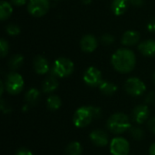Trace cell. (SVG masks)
Wrapping results in <instances>:
<instances>
[{
    "instance_id": "44dd1931",
    "label": "cell",
    "mask_w": 155,
    "mask_h": 155,
    "mask_svg": "<svg viewBox=\"0 0 155 155\" xmlns=\"http://www.w3.org/2000/svg\"><path fill=\"white\" fill-rule=\"evenodd\" d=\"M82 151V145L78 142H73L67 145L65 149V155H81Z\"/></svg>"
},
{
    "instance_id": "603a6c76",
    "label": "cell",
    "mask_w": 155,
    "mask_h": 155,
    "mask_svg": "<svg viewBox=\"0 0 155 155\" xmlns=\"http://www.w3.org/2000/svg\"><path fill=\"white\" fill-rule=\"evenodd\" d=\"M23 64V56L20 54H15L13 55L9 61H8V66L12 70H17L21 67Z\"/></svg>"
},
{
    "instance_id": "2e32d148",
    "label": "cell",
    "mask_w": 155,
    "mask_h": 155,
    "mask_svg": "<svg viewBox=\"0 0 155 155\" xmlns=\"http://www.w3.org/2000/svg\"><path fill=\"white\" fill-rule=\"evenodd\" d=\"M139 51L146 56L155 55V40H146L138 46Z\"/></svg>"
},
{
    "instance_id": "8d00e7d4",
    "label": "cell",
    "mask_w": 155,
    "mask_h": 155,
    "mask_svg": "<svg viewBox=\"0 0 155 155\" xmlns=\"http://www.w3.org/2000/svg\"><path fill=\"white\" fill-rule=\"evenodd\" d=\"M153 82H154V84H155V72H154V74H153Z\"/></svg>"
},
{
    "instance_id": "30bf717a",
    "label": "cell",
    "mask_w": 155,
    "mask_h": 155,
    "mask_svg": "<svg viewBox=\"0 0 155 155\" xmlns=\"http://www.w3.org/2000/svg\"><path fill=\"white\" fill-rule=\"evenodd\" d=\"M150 115V110L147 105H138L136 106L132 113V117L135 123L142 124L145 123Z\"/></svg>"
},
{
    "instance_id": "d590c367",
    "label": "cell",
    "mask_w": 155,
    "mask_h": 155,
    "mask_svg": "<svg viewBox=\"0 0 155 155\" xmlns=\"http://www.w3.org/2000/svg\"><path fill=\"white\" fill-rule=\"evenodd\" d=\"M3 92H4V84L1 82V94H3Z\"/></svg>"
},
{
    "instance_id": "4316f807",
    "label": "cell",
    "mask_w": 155,
    "mask_h": 155,
    "mask_svg": "<svg viewBox=\"0 0 155 155\" xmlns=\"http://www.w3.org/2000/svg\"><path fill=\"white\" fill-rule=\"evenodd\" d=\"M114 37L112 35L105 34V35L101 36V42L104 45H112L114 43Z\"/></svg>"
},
{
    "instance_id": "d4e9b609",
    "label": "cell",
    "mask_w": 155,
    "mask_h": 155,
    "mask_svg": "<svg viewBox=\"0 0 155 155\" xmlns=\"http://www.w3.org/2000/svg\"><path fill=\"white\" fill-rule=\"evenodd\" d=\"M6 32L10 35H18L20 33V27L17 25H15V24L8 25L6 26Z\"/></svg>"
},
{
    "instance_id": "e0dca14e",
    "label": "cell",
    "mask_w": 155,
    "mask_h": 155,
    "mask_svg": "<svg viewBox=\"0 0 155 155\" xmlns=\"http://www.w3.org/2000/svg\"><path fill=\"white\" fill-rule=\"evenodd\" d=\"M129 5H130L129 0H114L112 4L113 12L116 15H121L127 10Z\"/></svg>"
},
{
    "instance_id": "ba28073f",
    "label": "cell",
    "mask_w": 155,
    "mask_h": 155,
    "mask_svg": "<svg viewBox=\"0 0 155 155\" xmlns=\"http://www.w3.org/2000/svg\"><path fill=\"white\" fill-rule=\"evenodd\" d=\"M49 0H30L28 4L29 13L36 17L45 15L49 10Z\"/></svg>"
},
{
    "instance_id": "9a60e30c",
    "label": "cell",
    "mask_w": 155,
    "mask_h": 155,
    "mask_svg": "<svg viewBox=\"0 0 155 155\" xmlns=\"http://www.w3.org/2000/svg\"><path fill=\"white\" fill-rule=\"evenodd\" d=\"M140 40V35L139 33L135 32V31H126L122 37V43L124 45L127 46H131V45H136Z\"/></svg>"
},
{
    "instance_id": "7a4b0ae2",
    "label": "cell",
    "mask_w": 155,
    "mask_h": 155,
    "mask_svg": "<svg viewBox=\"0 0 155 155\" xmlns=\"http://www.w3.org/2000/svg\"><path fill=\"white\" fill-rule=\"evenodd\" d=\"M102 115L99 108L94 106H82L77 109L74 114L73 122L78 128H84L89 125L93 119H98Z\"/></svg>"
},
{
    "instance_id": "7c38bea8",
    "label": "cell",
    "mask_w": 155,
    "mask_h": 155,
    "mask_svg": "<svg viewBox=\"0 0 155 155\" xmlns=\"http://www.w3.org/2000/svg\"><path fill=\"white\" fill-rule=\"evenodd\" d=\"M98 45L96 38L92 35H84L80 42V46L82 50L85 53H92L96 49Z\"/></svg>"
},
{
    "instance_id": "ffe728a7",
    "label": "cell",
    "mask_w": 155,
    "mask_h": 155,
    "mask_svg": "<svg viewBox=\"0 0 155 155\" xmlns=\"http://www.w3.org/2000/svg\"><path fill=\"white\" fill-rule=\"evenodd\" d=\"M13 12V8L11 5L6 1H1L0 3V19L5 20L7 19Z\"/></svg>"
},
{
    "instance_id": "52a82bcc",
    "label": "cell",
    "mask_w": 155,
    "mask_h": 155,
    "mask_svg": "<svg viewBox=\"0 0 155 155\" xmlns=\"http://www.w3.org/2000/svg\"><path fill=\"white\" fill-rule=\"evenodd\" d=\"M110 152L112 155H128L130 153V144L123 137L114 138L110 143Z\"/></svg>"
},
{
    "instance_id": "1f68e13d",
    "label": "cell",
    "mask_w": 155,
    "mask_h": 155,
    "mask_svg": "<svg viewBox=\"0 0 155 155\" xmlns=\"http://www.w3.org/2000/svg\"><path fill=\"white\" fill-rule=\"evenodd\" d=\"M130 1V4L134 6H142L143 5V0H129Z\"/></svg>"
},
{
    "instance_id": "ac0fdd59",
    "label": "cell",
    "mask_w": 155,
    "mask_h": 155,
    "mask_svg": "<svg viewBox=\"0 0 155 155\" xmlns=\"http://www.w3.org/2000/svg\"><path fill=\"white\" fill-rule=\"evenodd\" d=\"M39 99H40V93L35 88H31L25 94V101H26L28 106L29 105H31V106L36 105L37 103L39 102Z\"/></svg>"
},
{
    "instance_id": "836d02e7",
    "label": "cell",
    "mask_w": 155,
    "mask_h": 155,
    "mask_svg": "<svg viewBox=\"0 0 155 155\" xmlns=\"http://www.w3.org/2000/svg\"><path fill=\"white\" fill-rule=\"evenodd\" d=\"M11 1L15 5H22L26 2V0H11Z\"/></svg>"
},
{
    "instance_id": "d6986e66",
    "label": "cell",
    "mask_w": 155,
    "mask_h": 155,
    "mask_svg": "<svg viewBox=\"0 0 155 155\" xmlns=\"http://www.w3.org/2000/svg\"><path fill=\"white\" fill-rule=\"evenodd\" d=\"M98 87L101 93L104 94V95H112L117 90V86L114 84L108 82V81H103Z\"/></svg>"
},
{
    "instance_id": "277c9868",
    "label": "cell",
    "mask_w": 155,
    "mask_h": 155,
    "mask_svg": "<svg viewBox=\"0 0 155 155\" xmlns=\"http://www.w3.org/2000/svg\"><path fill=\"white\" fill-rule=\"evenodd\" d=\"M74 71V63L65 57L58 58L52 68V74L58 77H66Z\"/></svg>"
},
{
    "instance_id": "8fae6325",
    "label": "cell",
    "mask_w": 155,
    "mask_h": 155,
    "mask_svg": "<svg viewBox=\"0 0 155 155\" xmlns=\"http://www.w3.org/2000/svg\"><path fill=\"white\" fill-rule=\"evenodd\" d=\"M90 140L96 146H105L108 144V134L104 130H94L90 134Z\"/></svg>"
},
{
    "instance_id": "f546056e",
    "label": "cell",
    "mask_w": 155,
    "mask_h": 155,
    "mask_svg": "<svg viewBox=\"0 0 155 155\" xmlns=\"http://www.w3.org/2000/svg\"><path fill=\"white\" fill-rule=\"evenodd\" d=\"M148 128L149 130L155 134V117H153L151 119H149L148 121Z\"/></svg>"
},
{
    "instance_id": "d6a6232c",
    "label": "cell",
    "mask_w": 155,
    "mask_h": 155,
    "mask_svg": "<svg viewBox=\"0 0 155 155\" xmlns=\"http://www.w3.org/2000/svg\"><path fill=\"white\" fill-rule=\"evenodd\" d=\"M147 27H148L149 31H151V32H155V18L152 19V20L149 22Z\"/></svg>"
},
{
    "instance_id": "cb8c5ba5",
    "label": "cell",
    "mask_w": 155,
    "mask_h": 155,
    "mask_svg": "<svg viewBox=\"0 0 155 155\" xmlns=\"http://www.w3.org/2000/svg\"><path fill=\"white\" fill-rule=\"evenodd\" d=\"M130 134L132 137L135 140H142L144 136V133L143 129L140 127H136V126L130 128Z\"/></svg>"
},
{
    "instance_id": "4fadbf2b",
    "label": "cell",
    "mask_w": 155,
    "mask_h": 155,
    "mask_svg": "<svg viewBox=\"0 0 155 155\" xmlns=\"http://www.w3.org/2000/svg\"><path fill=\"white\" fill-rule=\"evenodd\" d=\"M34 69L38 74H45L49 71V64L44 56H36L34 60Z\"/></svg>"
},
{
    "instance_id": "9c48e42d",
    "label": "cell",
    "mask_w": 155,
    "mask_h": 155,
    "mask_svg": "<svg viewBox=\"0 0 155 155\" xmlns=\"http://www.w3.org/2000/svg\"><path fill=\"white\" fill-rule=\"evenodd\" d=\"M84 81L89 86H99L100 84L103 82L100 70L96 67H89L84 74Z\"/></svg>"
},
{
    "instance_id": "6da1fadb",
    "label": "cell",
    "mask_w": 155,
    "mask_h": 155,
    "mask_svg": "<svg viewBox=\"0 0 155 155\" xmlns=\"http://www.w3.org/2000/svg\"><path fill=\"white\" fill-rule=\"evenodd\" d=\"M136 64L135 54L133 51L122 48L116 51L112 57V64L114 69L120 73L127 74L131 72Z\"/></svg>"
},
{
    "instance_id": "484cf974",
    "label": "cell",
    "mask_w": 155,
    "mask_h": 155,
    "mask_svg": "<svg viewBox=\"0 0 155 155\" xmlns=\"http://www.w3.org/2000/svg\"><path fill=\"white\" fill-rule=\"evenodd\" d=\"M9 50V45L8 43L5 40V39H1L0 40V54L2 57H5Z\"/></svg>"
},
{
    "instance_id": "e575fe53",
    "label": "cell",
    "mask_w": 155,
    "mask_h": 155,
    "mask_svg": "<svg viewBox=\"0 0 155 155\" xmlns=\"http://www.w3.org/2000/svg\"><path fill=\"white\" fill-rule=\"evenodd\" d=\"M149 153H150V155H155V143L151 145L150 150H149Z\"/></svg>"
},
{
    "instance_id": "3957f363",
    "label": "cell",
    "mask_w": 155,
    "mask_h": 155,
    "mask_svg": "<svg viewBox=\"0 0 155 155\" xmlns=\"http://www.w3.org/2000/svg\"><path fill=\"white\" fill-rule=\"evenodd\" d=\"M107 127L113 134H123L128 130H130L131 122L130 118L123 114V113H117L113 114L107 121Z\"/></svg>"
},
{
    "instance_id": "4dcf8cb0",
    "label": "cell",
    "mask_w": 155,
    "mask_h": 155,
    "mask_svg": "<svg viewBox=\"0 0 155 155\" xmlns=\"http://www.w3.org/2000/svg\"><path fill=\"white\" fill-rule=\"evenodd\" d=\"M15 155H33V153L26 148H21L16 152Z\"/></svg>"
},
{
    "instance_id": "8992f818",
    "label": "cell",
    "mask_w": 155,
    "mask_h": 155,
    "mask_svg": "<svg viewBox=\"0 0 155 155\" xmlns=\"http://www.w3.org/2000/svg\"><path fill=\"white\" fill-rule=\"evenodd\" d=\"M124 89L126 93L132 96H140L143 94L146 90L144 83L136 77L129 78L124 84Z\"/></svg>"
},
{
    "instance_id": "f1b7e54d",
    "label": "cell",
    "mask_w": 155,
    "mask_h": 155,
    "mask_svg": "<svg viewBox=\"0 0 155 155\" xmlns=\"http://www.w3.org/2000/svg\"><path fill=\"white\" fill-rule=\"evenodd\" d=\"M0 108H1V111L4 113V114H9L11 112V108L10 106L5 103L4 100H1V103H0Z\"/></svg>"
},
{
    "instance_id": "7402d4cb",
    "label": "cell",
    "mask_w": 155,
    "mask_h": 155,
    "mask_svg": "<svg viewBox=\"0 0 155 155\" xmlns=\"http://www.w3.org/2000/svg\"><path fill=\"white\" fill-rule=\"evenodd\" d=\"M46 104H47V107L49 110L56 111L61 107L62 102H61V99L57 95H51L47 98Z\"/></svg>"
},
{
    "instance_id": "5b68a950",
    "label": "cell",
    "mask_w": 155,
    "mask_h": 155,
    "mask_svg": "<svg viewBox=\"0 0 155 155\" xmlns=\"http://www.w3.org/2000/svg\"><path fill=\"white\" fill-rule=\"evenodd\" d=\"M5 86L10 94H17L24 88V79L17 73H10L5 78Z\"/></svg>"
},
{
    "instance_id": "5bb4252c",
    "label": "cell",
    "mask_w": 155,
    "mask_h": 155,
    "mask_svg": "<svg viewBox=\"0 0 155 155\" xmlns=\"http://www.w3.org/2000/svg\"><path fill=\"white\" fill-rule=\"evenodd\" d=\"M58 84H58V81H57V79H56V76H55L54 74H52L51 75L47 76V77L44 80L42 88H43L44 93L48 94V93H52V92H54V90H56L57 87H58Z\"/></svg>"
},
{
    "instance_id": "83f0119b",
    "label": "cell",
    "mask_w": 155,
    "mask_h": 155,
    "mask_svg": "<svg viewBox=\"0 0 155 155\" xmlns=\"http://www.w3.org/2000/svg\"><path fill=\"white\" fill-rule=\"evenodd\" d=\"M145 102L149 104H155V92H151L146 95Z\"/></svg>"
}]
</instances>
